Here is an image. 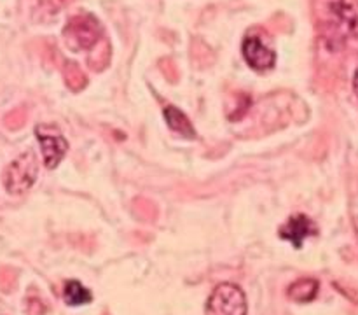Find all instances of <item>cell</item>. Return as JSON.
Segmentation results:
<instances>
[{
    "instance_id": "cell-1",
    "label": "cell",
    "mask_w": 358,
    "mask_h": 315,
    "mask_svg": "<svg viewBox=\"0 0 358 315\" xmlns=\"http://www.w3.org/2000/svg\"><path fill=\"white\" fill-rule=\"evenodd\" d=\"M206 315H247V298L236 284H219L206 303Z\"/></svg>"
},
{
    "instance_id": "cell-3",
    "label": "cell",
    "mask_w": 358,
    "mask_h": 315,
    "mask_svg": "<svg viewBox=\"0 0 358 315\" xmlns=\"http://www.w3.org/2000/svg\"><path fill=\"white\" fill-rule=\"evenodd\" d=\"M101 35L100 23L93 16H76L65 27V38L73 49H87L98 42Z\"/></svg>"
},
{
    "instance_id": "cell-14",
    "label": "cell",
    "mask_w": 358,
    "mask_h": 315,
    "mask_svg": "<svg viewBox=\"0 0 358 315\" xmlns=\"http://www.w3.org/2000/svg\"><path fill=\"white\" fill-rule=\"evenodd\" d=\"M357 233H358V224H357Z\"/></svg>"
},
{
    "instance_id": "cell-4",
    "label": "cell",
    "mask_w": 358,
    "mask_h": 315,
    "mask_svg": "<svg viewBox=\"0 0 358 315\" xmlns=\"http://www.w3.org/2000/svg\"><path fill=\"white\" fill-rule=\"evenodd\" d=\"M35 133H37V139L38 142H41L42 156H44L45 167L48 168L58 167L62 158L65 156V153L69 150V144H66V140L63 139V135L58 132L56 126L41 125L37 126Z\"/></svg>"
},
{
    "instance_id": "cell-11",
    "label": "cell",
    "mask_w": 358,
    "mask_h": 315,
    "mask_svg": "<svg viewBox=\"0 0 358 315\" xmlns=\"http://www.w3.org/2000/svg\"><path fill=\"white\" fill-rule=\"evenodd\" d=\"M14 284H16V272L13 268H0V289L9 293L14 289Z\"/></svg>"
},
{
    "instance_id": "cell-10",
    "label": "cell",
    "mask_w": 358,
    "mask_h": 315,
    "mask_svg": "<svg viewBox=\"0 0 358 315\" xmlns=\"http://www.w3.org/2000/svg\"><path fill=\"white\" fill-rule=\"evenodd\" d=\"M24 121H27V114H24L23 108H14V111H10L9 114L6 115V119H3L6 126L10 130L21 128V126L24 125Z\"/></svg>"
},
{
    "instance_id": "cell-9",
    "label": "cell",
    "mask_w": 358,
    "mask_h": 315,
    "mask_svg": "<svg viewBox=\"0 0 358 315\" xmlns=\"http://www.w3.org/2000/svg\"><path fill=\"white\" fill-rule=\"evenodd\" d=\"M63 296H65V301L72 307H77V304H86L91 301V293L77 280H69L65 284V290H63Z\"/></svg>"
},
{
    "instance_id": "cell-12",
    "label": "cell",
    "mask_w": 358,
    "mask_h": 315,
    "mask_svg": "<svg viewBox=\"0 0 358 315\" xmlns=\"http://www.w3.org/2000/svg\"><path fill=\"white\" fill-rule=\"evenodd\" d=\"M27 310H28V315H44L48 308H45V304L42 303L41 298H28Z\"/></svg>"
},
{
    "instance_id": "cell-2",
    "label": "cell",
    "mask_w": 358,
    "mask_h": 315,
    "mask_svg": "<svg viewBox=\"0 0 358 315\" xmlns=\"http://www.w3.org/2000/svg\"><path fill=\"white\" fill-rule=\"evenodd\" d=\"M38 174L37 158L31 150L21 154L3 172V184L10 195H21L34 186Z\"/></svg>"
},
{
    "instance_id": "cell-6",
    "label": "cell",
    "mask_w": 358,
    "mask_h": 315,
    "mask_svg": "<svg viewBox=\"0 0 358 315\" xmlns=\"http://www.w3.org/2000/svg\"><path fill=\"white\" fill-rule=\"evenodd\" d=\"M315 233H317V227H315L313 220H311L310 217L304 216V214H294V216L283 224L282 230H280V237H282L283 240L294 244L296 247H301L303 241Z\"/></svg>"
},
{
    "instance_id": "cell-8",
    "label": "cell",
    "mask_w": 358,
    "mask_h": 315,
    "mask_svg": "<svg viewBox=\"0 0 358 315\" xmlns=\"http://www.w3.org/2000/svg\"><path fill=\"white\" fill-rule=\"evenodd\" d=\"M318 290H320V284L315 279H299L287 289V294L290 300L297 303H308L317 298Z\"/></svg>"
},
{
    "instance_id": "cell-7",
    "label": "cell",
    "mask_w": 358,
    "mask_h": 315,
    "mask_svg": "<svg viewBox=\"0 0 358 315\" xmlns=\"http://www.w3.org/2000/svg\"><path fill=\"white\" fill-rule=\"evenodd\" d=\"M164 119H166L170 130H173L178 135L185 136V139H194L196 136L194 126L191 125L187 115L182 111H178L177 107H173V105H168V107L164 108Z\"/></svg>"
},
{
    "instance_id": "cell-13",
    "label": "cell",
    "mask_w": 358,
    "mask_h": 315,
    "mask_svg": "<svg viewBox=\"0 0 358 315\" xmlns=\"http://www.w3.org/2000/svg\"><path fill=\"white\" fill-rule=\"evenodd\" d=\"M353 90H355V94L358 97V69L355 72V77H353Z\"/></svg>"
},
{
    "instance_id": "cell-5",
    "label": "cell",
    "mask_w": 358,
    "mask_h": 315,
    "mask_svg": "<svg viewBox=\"0 0 358 315\" xmlns=\"http://www.w3.org/2000/svg\"><path fill=\"white\" fill-rule=\"evenodd\" d=\"M243 56L254 70L264 72L275 66L276 52L262 42L259 35H248L243 41Z\"/></svg>"
}]
</instances>
